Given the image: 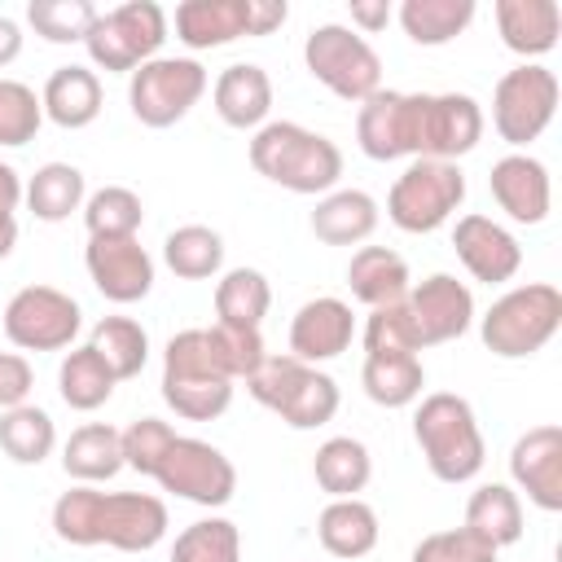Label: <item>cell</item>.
<instances>
[{
    "label": "cell",
    "mask_w": 562,
    "mask_h": 562,
    "mask_svg": "<svg viewBox=\"0 0 562 562\" xmlns=\"http://www.w3.org/2000/svg\"><path fill=\"white\" fill-rule=\"evenodd\" d=\"M452 250L465 263V272L483 285H505L522 268L518 237L505 224H496L492 215H461L452 228Z\"/></svg>",
    "instance_id": "18"
},
{
    "label": "cell",
    "mask_w": 562,
    "mask_h": 562,
    "mask_svg": "<svg viewBox=\"0 0 562 562\" xmlns=\"http://www.w3.org/2000/svg\"><path fill=\"white\" fill-rule=\"evenodd\" d=\"M316 536H321V549L329 558H342V562H356L364 553H373L382 527H378V514L369 501L360 496H338L321 509L316 518Z\"/></svg>",
    "instance_id": "25"
},
{
    "label": "cell",
    "mask_w": 562,
    "mask_h": 562,
    "mask_svg": "<svg viewBox=\"0 0 562 562\" xmlns=\"http://www.w3.org/2000/svg\"><path fill=\"white\" fill-rule=\"evenodd\" d=\"M0 448L18 465H40L57 448V426L40 404H18L0 413Z\"/></svg>",
    "instance_id": "37"
},
{
    "label": "cell",
    "mask_w": 562,
    "mask_h": 562,
    "mask_svg": "<svg viewBox=\"0 0 562 562\" xmlns=\"http://www.w3.org/2000/svg\"><path fill=\"white\" fill-rule=\"evenodd\" d=\"M44 123V105L31 83L22 79H0V149H18L35 140Z\"/></svg>",
    "instance_id": "42"
},
{
    "label": "cell",
    "mask_w": 562,
    "mask_h": 562,
    "mask_svg": "<svg viewBox=\"0 0 562 562\" xmlns=\"http://www.w3.org/2000/svg\"><path fill=\"white\" fill-rule=\"evenodd\" d=\"M474 536H483L492 549L518 544L522 540V501L509 483H483L465 501V522Z\"/></svg>",
    "instance_id": "30"
},
{
    "label": "cell",
    "mask_w": 562,
    "mask_h": 562,
    "mask_svg": "<svg viewBox=\"0 0 562 562\" xmlns=\"http://www.w3.org/2000/svg\"><path fill=\"white\" fill-rule=\"evenodd\" d=\"M211 101H215V114L228 127H237V132L255 127L259 132L268 123V110H272V79L255 61H233V66L220 70V79L211 88Z\"/></svg>",
    "instance_id": "21"
},
{
    "label": "cell",
    "mask_w": 562,
    "mask_h": 562,
    "mask_svg": "<svg viewBox=\"0 0 562 562\" xmlns=\"http://www.w3.org/2000/svg\"><path fill=\"white\" fill-rule=\"evenodd\" d=\"M351 338H356V316L334 294L307 299L290 321V356L303 364H321V360L342 356L351 347Z\"/></svg>",
    "instance_id": "19"
},
{
    "label": "cell",
    "mask_w": 562,
    "mask_h": 562,
    "mask_svg": "<svg viewBox=\"0 0 562 562\" xmlns=\"http://www.w3.org/2000/svg\"><path fill=\"white\" fill-rule=\"evenodd\" d=\"M312 474H316V487L329 492V501L356 496V492H364L369 479H373V457H369V448H364L360 439L334 435V439H325V443L316 448Z\"/></svg>",
    "instance_id": "31"
},
{
    "label": "cell",
    "mask_w": 562,
    "mask_h": 562,
    "mask_svg": "<svg viewBox=\"0 0 562 562\" xmlns=\"http://www.w3.org/2000/svg\"><path fill=\"white\" fill-rule=\"evenodd\" d=\"M483 136V110L470 92H373L356 110V145L373 162L439 158L457 162Z\"/></svg>",
    "instance_id": "1"
},
{
    "label": "cell",
    "mask_w": 562,
    "mask_h": 562,
    "mask_svg": "<svg viewBox=\"0 0 562 562\" xmlns=\"http://www.w3.org/2000/svg\"><path fill=\"white\" fill-rule=\"evenodd\" d=\"M303 66L316 83H325L334 97L360 105L373 92H382V57L364 35H356L342 22L312 26L303 40Z\"/></svg>",
    "instance_id": "8"
},
{
    "label": "cell",
    "mask_w": 562,
    "mask_h": 562,
    "mask_svg": "<svg viewBox=\"0 0 562 562\" xmlns=\"http://www.w3.org/2000/svg\"><path fill=\"white\" fill-rule=\"evenodd\" d=\"M391 0H351V31L356 35H373L391 22Z\"/></svg>",
    "instance_id": "49"
},
{
    "label": "cell",
    "mask_w": 562,
    "mask_h": 562,
    "mask_svg": "<svg viewBox=\"0 0 562 562\" xmlns=\"http://www.w3.org/2000/svg\"><path fill=\"white\" fill-rule=\"evenodd\" d=\"M558 114V75L540 61H522L496 79L492 92V127L505 145H531Z\"/></svg>",
    "instance_id": "13"
},
{
    "label": "cell",
    "mask_w": 562,
    "mask_h": 562,
    "mask_svg": "<svg viewBox=\"0 0 562 562\" xmlns=\"http://www.w3.org/2000/svg\"><path fill=\"white\" fill-rule=\"evenodd\" d=\"M206 88H211V75H206L202 61H193V57H154V61L132 70L127 105H132L136 123L171 127L202 101Z\"/></svg>",
    "instance_id": "12"
},
{
    "label": "cell",
    "mask_w": 562,
    "mask_h": 562,
    "mask_svg": "<svg viewBox=\"0 0 562 562\" xmlns=\"http://www.w3.org/2000/svg\"><path fill=\"white\" fill-rule=\"evenodd\" d=\"M404 303H408V316H413V329H417V347L452 342L474 325V294L452 272L426 277L422 285L408 290Z\"/></svg>",
    "instance_id": "15"
},
{
    "label": "cell",
    "mask_w": 562,
    "mask_h": 562,
    "mask_svg": "<svg viewBox=\"0 0 562 562\" xmlns=\"http://www.w3.org/2000/svg\"><path fill=\"white\" fill-rule=\"evenodd\" d=\"M509 479L518 483V492H527L536 509L558 514L562 509V426L544 422L522 430L509 448Z\"/></svg>",
    "instance_id": "17"
},
{
    "label": "cell",
    "mask_w": 562,
    "mask_h": 562,
    "mask_svg": "<svg viewBox=\"0 0 562 562\" xmlns=\"http://www.w3.org/2000/svg\"><path fill=\"white\" fill-rule=\"evenodd\" d=\"M31 386H35V369H31V360L18 356V351H0V413L26 404Z\"/></svg>",
    "instance_id": "47"
},
{
    "label": "cell",
    "mask_w": 562,
    "mask_h": 562,
    "mask_svg": "<svg viewBox=\"0 0 562 562\" xmlns=\"http://www.w3.org/2000/svg\"><path fill=\"white\" fill-rule=\"evenodd\" d=\"M83 263L110 303H140L154 290V259L140 237H88Z\"/></svg>",
    "instance_id": "16"
},
{
    "label": "cell",
    "mask_w": 562,
    "mask_h": 562,
    "mask_svg": "<svg viewBox=\"0 0 562 562\" xmlns=\"http://www.w3.org/2000/svg\"><path fill=\"white\" fill-rule=\"evenodd\" d=\"M167 40V13L154 0H127L119 9L97 13V22L83 35V48L92 57V66L114 70V75H132L136 66L154 61L158 48Z\"/></svg>",
    "instance_id": "11"
},
{
    "label": "cell",
    "mask_w": 562,
    "mask_h": 562,
    "mask_svg": "<svg viewBox=\"0 0 562 562\" xmlns=\"http://www.w3.org/2000/svg\"><path fill=\"white\" fill-rule=\"evenodd\" d=\"M53 531L75 549H119L145 553L167 536V505L154 492H101L75 483L53 501Z\"/></svg>",
    "instance_id": "2"
},
{
    "label": "cell",
    "mask_w": 562,
    "mask_h": 562,
    "mask_svg": "<svg viewBox=\"0 0 562 562\" xmlns=\"http://www.w3.org/2000/svg\"><path fill=\"white\" fill-rule=\"evenodd\" d=\"M211 338H215V347H220V356H224V364H228V373H233V382H246L259 364H263V334L259 329H241V325H211Z\"/></svg>",
    "instance_id": "45"
},
{
    "label": "cell",
    "mask_w": 562,
    "mask_h": 562,
    "mask_svg": "<svg viewBox=\"0 0 562 562\" xmlns=\"http://www.w3.org/2000/svg\"><path fill=\"white\" fill-rule=\"evenodd\" d=\"M250 167L290 193H329L342 176V149L290 119H272L250 136Z\"/></svg>",
    "instance_id": "4"
},
{
    "label": "cell",
    "mask_w": 562,
    "mask_h": 562,
    "mask_svg": "<svg viewBox=\"0 0 562 562\" xmlns=\"http://www.w3.org/2000/svg\"><path fill=\"white\" fill-rule=\"evenodd\" d=\"M413 439L439 483H470L487 461L479 417H474L470 400L452 395V391L422 395V404L413 413Z\"/></svg>",
    "instance_id": "5"
},
{
    "label": "cell",
    "mask_w": 562,
    "mask_h": 562,
    "mask_svg": "<svg viewBox=\"0 0 562 562\" xmlns=\"http://www.w3.org/2000/svg\"><path fill=\"white\" fill-rule=\"evenodd\" d=\"M114 386H119V378L110 373V364H105L88 342L66 351V360H61V369H57V391H61V400H66L75 413L101 408V404L114 395Z\"/></svg>",
    "instance_id": "35"
},
{
    "label": "cell",
    "mask_w": 562,
    "mask_h": 562,
    "mask_svg": "<svg viewBox=\"0 0 562 562\" xmlns=\"http://www.w3.org/2000/svg\"><path fill=\"white\" fill-rule=\"evenodd\" d=\"M360 386L382 408H408L422 400V386H426L422 356H364Z\"/></svg>",
    "instance_id": "33"
},
{
    "label": "cell",
    "mask_w": 562,
    "mask_h": 562,
    "mask_svg": "<svg viewBox=\"0 0 562 562\" xmlns=\"http://www.w3.org/2000/svg\"><path fill=\"white\" fill-rule=\"evenodd\" d=\"M562 325V290L549 281H527L505 290L479 321L483 347L501 360H522L536 356L540 347L553 342Z\"/></svg>",
    "instance_id": "7"
},
{
    "label": "cell",
    "mask_w": 562,
    "mask_h": 562,
    "mask_svg": "<svg viewBox=\"0 0 562 562\" xmlns=\"http://www.w3.org/2000/svg\"><path fill=\"white\" fill-rule=\"evenodd\" d=\"M88 347L110 364V373H114L119 382L136 378V373L145 369V360H149V334H145V325L132 321V316H101V321L92 325Z\"/></svg>",
    "instance_id": "36"
},
{
    "label": "cell",
    "mask_w": 562,
    "mask_h": 562,
    "mask_svg": "<svg viewBox=\"0 0 562 562\" xmlns=\"http://www.w3.org/2000/svg\"><path fill=\"white\" fill-rule=\"evenodd\" d=\"M395 18L413 44L439 48V44H452L474 22V0H404Z\"/></svg>",
    "instance_id": "32"
},
{
    "label": "cell",
    "mask_w": 562,
    "mask_h": 562,
    "mask_svg": "<svg viewBox=\"0 0 562 562\" xmlns=\"http://www.w3.org/2000/svg\"><path fill=\"white\" fill-rule=\"evenodd\" d=\"M171 562H241V531L228 518H198L189 522L176 544Z\"/></svg>",
    "instance_id": "40"
},
{
    "label": "cell",
    "mask_w": 562,
    "mask_h": 562,
    "mask_svg": "<svg viewBox=\"0 0 562 562\" xmlns=\"http://www.w3.org/2000/svg\"><path fill=\"white\" fill-rule=\"evenodd\" d=\"M162 400L184 422H215L233 404V373L211 329H180L162 351Z\"/></svg>",
    "instance_id": "3"
},
{
    "label": "cell",
    "mask_w": 562,
    "mask_h": 562,
    "mask_svg": "<svg viewBox=\"0 0 562 562\" xmlns=\"http://www.w3.org/2000/svg\"><path fill=\"white\" fill-rule=\"evenodd\" d=\"M461 202H465V171L457 162L413 158L386 193V215L404 233H435L457 215Z\"/></svg>",
    "instance_id": "9"
},
{
    "label": "cell",
    "mask_w": 562,
    "mask_h": 562,
    "mask_svg": "<svg viewBox=\"0 0 562 562\" xmlns=\"http://www.w3.org/2000/svg\"><path fill=\"white\" fill-rule=\"evenodd\" d=\"M496 31L501 44L518 57H544L558 48L562 9L558 0H496Z\"/></svg>",
    "instance_id": "22"
},
{
    "label": "cell",
    "mask_w": 562,
    "mask_h": 562,
    "mask_svg": "<svg viewBox=\"0 0 562 562\" xmlns=\"http://www.w3.org/2000/svg\"><path fill=\"white\" fill-rule=\"evenodd\" d=\"M149 479L180 496V501H193V505H206V509H220L233 501L237 492V470L233 461L206 443V439H193V435H171L162 443V452L154 457L149 465Z\"/></svg>",
    "instance_id": "10"
},
{
    "label": "cell",
    "mask_w": 562,
    "mask_h": 562,
    "mask_svg": "<svg viewBox=\"0 0 562 562\" xmlns=\"http://www.w3.org/2000/svg\"><path fill=\"white\" fill-rule=\"evenodd\" d=\"M417 329L408 316V303H386V307H369L364 321V356H417Z\"/></svg>",
    "instance_id": "43"
},
{
    "label": "cell",
    "mask_w": 562,
    "mask_h": 562,
    "mask_svg": "<svg viewBox=\"0 0 562 562\" xmlns=\"http://www.w3.org/2000/svg\"><path fill=\"white\" fill-rule=\"evenodd\" d=\"M501 549H492L483 536H474L470 527H448V531H430L413 544V562H496Z\"/></svg>",
    "instance_id": "44"
},
{
    "label": "cell",
    "mask_w": 562,
    "mask_h": 562,
    "mask_svg": "<svg viewBox=\"0 0 562 562\" xmlns=\"http://www.w3.org/2000/svg\"><path fill=\"white\" fill-rule=\"evenodd\" d=\"M26 22L48 44H75V40L83 44L88 26L97 22V4L92 0H31Z\"/></svg>",
    "instance_id": "41"
},
{
    "label": "cell",
    "mask_w": 562,
    "mask_h": 562,
    "mask_svg": "<svg viewBox=\"0 0 562 562\" xmlns=\"http://www.w3.org/2000/svg\"><path fill=\"white\" fill-rule=\"evenodd\" d=\"M123 435V465H132L136 474H149V465H154V457L162 452V443L176 435L167 422H158V417H140V422H132L127 430H119Z\"/></svg>",
    "instance_id": "46"
},
{
    "label": "cell",
    "mask_w": 562,
    "mask_h": 562,
    "mask_svg": "<svg viewBox=\"0 0 562 562\" xmlns=\"http://www.w3.org/2000/svg\"><path fill=\"white\" fill-rule=\"evenodd\" d=\"M268 307H272V285H268V277L259 268H228L215 281V316H220V325L259 329Z\"/></svg>",
    "instance_id": "34"
},
{
    "label": "cell",
    "mask_w": 562,
    "mask_h": 562,
    "mask_svg": "<svg viewBox=\"0 0 562 562\" xmlns=\"http://www.w3.org/2000/svg\"><path fill=\"white\" fill-rule=\"evenodd\" d=\"M22 202L35 220L44 224H61L70 220L75 211H83L88 202V184H83V171L75 162H44L35 167V176L22 184Z\"/></svg>",
    "instance_id": "29"
},
{
    "label": "cell",
    "mask_w": 562,
    "mask_h": 562,
    "mask_svg": "<svg viewBox=\"0 0 562 562\" xmlns=\"http://www.w3.org/2000/svg\"><path fill=\"white\" fill-rule=\"evenodd\" d=\"M378 228V202L364 189H329L312 211V233L325 246H360Z\"/></svg>",
    "instance_id": "26"
},
{
    "label": "cell",
    "mask_w": 562,
    "mask_h": 562,
    "mask_svg": "<svg viewBox=\"0 0 562 562\" xmlns=\"http://www.w3.org/2000/svg\"><path fill=\"white\" fill-rule=\"evenodd\" d=\"M487 184H492L496 206L514 224H544L549 220L553 193H549V171H544L540 158H531V154H505V158L492 162Z\"/></svg>",
    "instance_id": "20"
},
{
    "label": "cell",
    "mask_w": 562,
    "mask_h": 562,
    "mask_svg": "<svg viewBox=\"0 0 562 562\" xmlns=\"http://www.w3.org/2000/svg\"><path fill=\"white\" fill-rule=\"evenodd\" d=\"M246 391L268 413H277L290 430H316L338 413V382L325 369L294 360L290 351L263 356V364L246 378Z\"/></svg>",
    "instance_id": "6"
},
{
    "label": "cell",
    "mask_w": 562,
    "mask_h": 562,
    "mask_svg": "<svg viewBox=\"0 0 562 562\" xmlns=\"http://www.w3.org/2000/svg\"><path fill=\"white\" fill-rule=\"evenodd\" d=\"M83 325L79 303L57 285H22L4 303V338L22 351H61Z\"/></svg>",
    "instance_id": "14"
},
{
    "label": "cell",
    "mask_w": 562,
    "mask_h": 562,
    "mask_svg": "<svg viewBox=\"0 0 562 562\" xmlns=\"http://www.w3.org/2000/svg\"><path fill=\"white\" fill-rule=\"evenodd\" d=\"M18 206H22V176L0 162V259L18 246Z\"/></svg>",
    "instance_id": "48"
},
{
    "label": "cell",
    "mask_w": 562,
    "mask_h": 562,
    "mask_svg": "<svg viewBox=\"0 0 562 562\" xmlns=\"http://www.w3.org/2000/svg\"><path fill=\"white\" fill-rule=\"evenodd\" d=\"M250 35V0H184L176 4V40L193 53Z\"/></svg>",
    "instance_id": "23"
},
{
    "label": "cell",
    "mask_w": 562,
    "mask_h": 562,
    "mask_svg": "<svg viewBox=\"0 0 562 562\" xmlns=\"http://www.w3.org/2000/svg\"><path fill=\"white\" fill-rule=\"evenodd\" d=\"M18 53H22V26L9 13H0V66L18 61Z\"/></svg>",
    "instance_id": "50"
},
{
    "label": "cell",
    "mask_w": 562,
    "mask_h": 562,
    "mask_svg": "<svg viewBox=\"0 0 562 562\" xmlns=\"http://www.w3.org/2000/svg\"><path fill=\"white\" fill-rule=\"evenodd\" d=\"M140 220H145V206L127 184H105L83 202L88 237H136Z\"/></svg>",
    "instance_id": "39"
},
{
    "label": "cell",
    "mask_w": 562,
    "mask_h": 562,
    "mask_svg": "<svg viewBox=\"0 0 562 562\" xmlns=\"http://www.w3.org/2000/svg\"><path fill=\"white\" fill-rule=\"evenodd\" d=\"M101 101H105V92H101L97 70L75 66V61H70V66H57V70L48 75L44 92H40L44 119H53V123L66 127V132H79V127L97 123Z\"/></svg>",
    "instance_id": "24"
},
{
    "label": "cell",
    "mask_w": 562,
    "mask_h": 562,
    "mask_svg": "<svg viewBox=\"0 0 562 562\" xmlns=\"http://www.w3.org/2000/svg\"><path fill=\"white\" fill-rule=\"evenodd\" d=\"M162 259L184 281H206L224 268V237L206 224H180L162 241Z\"/></svg>",
    "instance_id": "38"
},
{
    "label": "cell",
    "mask_w": 562,
    "mask_h": 562,
    "mask_svg": "<svg viewBox=\"0 0 562 562\" xmlns=\"http://www.w3.org/2000/svg\"><path fill=\"white\" fill-rule=\"evenodd\" d=\"M61 470L75 483H105L123 470V435L110 422H83L61 443Z\"/></svg>",
    "instance_id": "27"
},
{
    "label": "cell",
    "mask_w": 562,
    "mask_h": 562,
    "mask_svg": "<svg viewBox=\"0 0 562 562\" xmlns=\"http://www.w3.org/2000/svg\"><path fill=\"white\" fill-rule=\"evenodd\" d=\"M347 285L364 307H386L408 299V263L391 246H360L347 263Z\"/></svg>",
    "instance_id": "28"
}]
</instances>
